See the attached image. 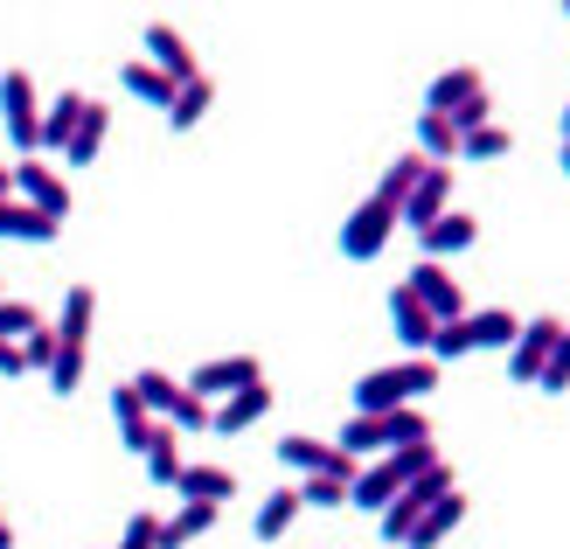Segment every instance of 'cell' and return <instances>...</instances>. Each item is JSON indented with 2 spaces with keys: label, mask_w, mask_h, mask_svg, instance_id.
I'll use <instances>...</instances> for the list:
<instances>
[{
  "label": "cell",
  "mask_w": 570,
  "mask_h": 549,
  "mask_svg": "<svg viewBox=\"0 0 570 549\" xmlns=\"http://www.w3.org/2000/svg\"><path fill=\"white\" fill-rule=\"evenodd\" d=\"M439 383V362H424V355H411V362H396V369H368L362 383H355V411H404V403H417L424 390Z\"/></svg>",
  "instance_id": "6da1fadb"
},
{
  "label": "cell",
  "mask_w": 570,
  "mask_h": 549,
  "mask_svg": "<svg viewBox=\"0 0 570 549\" xmlns=\"http://www.w3.org/2000/svg\"><path fill=\"white\" fill-rule=\"evenodd\" d=\"M0 126H8L14 154H42V105H36V77L28 70L0 77Z\"/></svg>",
  "instance_id": "7a4b0ae2"
},
{
  "label": "cell",
  "mask_w": 570,
  "mask_h": 549,
  "mask_svg": "<svg viewBox=\"0 0 570 549\" xmlns=\"http://www.w3.org/2000/svg\"><path fill=\"white\" fill-rule=\"evenodd\" d=\"M390 229H396V209L390 202H355V216L341 223V257H355V265H368V257H383V244H390Z\"/></svg>",
  "instance_id": "3957f363"
},
{
  "label": "cell",
  "mask_w": 570,
  "mask_h": 549,
  "mask_svg": "<svg viewBox=\"0 0 570 549\" xmlns=\"http://www.w3.org/2000/svg\"><path fill=\"white\" fill-rule=\"evenodd\" d=\"M404 285H411V300L432 313L439 327H445V321H466V293H460V278L439 272L432 257H424V265H411V278H404Z\"/></svg>",
  "instance_id": "277c9868"
},
{
  "label": "cell",
  "mask_w": 570,
  "mask_h": 549,
  "mask_svg": "<svg viewBox=\"0 0 570 549\" xmlns=\"http://www.w3.org/2000/svg\"><path fill=\"white\" fill-rule=\"evenodd\" d=\"M557 349H563V321L543 313V321H529L515 341H508V375H515V383H535V369H543Z\"/></svg>",
  "instance_id": "5b68a950"
},
{
  "label": "cell",
  "mask_w": 570,
  "mask_h": 549,
  "mask_svg": "<svg viewBox=\"0 0 570 549\" xmlns=\"http://www.w3.org/2000/svg\"><path fill=\"white\" fill-rule=\"evenodd\" d=\"M244 383H265V369L250 362V355H223V362H203L181 390H188V396H203V403H223V396H237Z\"/></svg>",
  "instance_id": "8992f818"
},
{
  "label": "cell",
  "mask_w": 570,
  "mask_h": 549,
  "mask_svg": "<svg viewBox=\"0 0 570 549\" xmlns=\"http://www.w3.org/2000/svg\"><path fill=\"white\" fill-rule=\"evenodd\" d=\"M445 209H452V167H424V175H417V188L404 195V209H396V223L424 237V229H432Z\"/></svg>",
  "instance_id": "52a82bcc"
},
{
  "label": "cell",
  "mask_w": 570,
  "mask_h": 549,
  "mask_svg": "<svg viewBox=\"0 0 570 549\" xmlns=\"http://www.w3.org/2000/svg\"><path fill=\"white\" fill-rule=\"evenodd\" d=\"M265 411H272V383H244L237 396L209 403V431H223V439H237V431L265 424Z\"/></svg>",
  "instance_id": "ba28073f"
},
{
  "label": "cell",
  "mask_w": 570,
  "mask_h": 549,
  "mask_svg": "<svg viewBox=\"0 0 570 549\" xmlns=\"http://www.w3.org/2000/svg\"><path fill=\"white\" fill-rule=\"evenodd\" d=\"M8 175H14V188H21L28 209H42V216H56V223L70 216V188H63V175H49L42 160H21V167H8Z\"/></svg>",
  "instance_id": "9c48e42d"
},
{
  "label": "cell",
  "mask_w": 570,
  "mask_h": 549,
  "mask_svg": "<svg viewBox=\"0 0 570 549\" xmlns=\"http://www.w3.org/2000/svg\"><path fill=\"white\" fill-rule=\"evenodd\" d=\"M139 63H154L167 84H188V77H203V63H195V49H188V42H181L167 21H154V28H147V56H139Z\"/></svg>",
  "instance_id": "30bf717a"
},
{
  "label": "cell",
  "mask_w": 570,
  "mask_h": 549,
  "mask_svg": "<svg viewBox=\"0 0 570 549\" xmlns=\"http://www.w3.org/2000/svg\"><path fill=\"white\" fill-rule=\"evenodd\" d=\"M460 522H466V494H460V487H452V494H439L432 508L417 514V522H411V536L396 542V549H439V542H445L452 529H460Z\"/></svg>",
  "instance_id": "8fae6325"
},
{
  "label": "cell",
  "mask_w": 570,
  "mask_h": 549,
  "mask_svg": "<svg viewBox=\"0 0 570 549\" xmlns=\"http://www.w3.org/2000/svg\"><path fill=\"white\" fill-rule=\"evenodd\" d=\"M390 327H396V341H404L411 355H424V349H432V327H439V321L411 300V285H390Z\"/></svg>",
  "instance_id": "7c38bea8"
},
{
  "label": "cell",
  "mask_w": 570,
  "mask_h": 549,
  "mask_svg": "<svg viewBox=\"0 0 570 549\" xmlns=\"http://www.w3.org/2000/svg\"><path fill=\"white\" fill-rule=\"evenodd\" d=\"M0 237H14V244H56V237H63V223L42 216V209H28L21 195H8V202H0Z\"/></svg>",
  "instance_id": "4fadbf2b"
},
{
  "label": "cell",
  "mask_w": 570,
  "mask_h": 549,
  "mask_svg": "<svg viewBox=\"0 0 570 549\" xmlns=\"http://www.w3.org/2000/svg\"><path fill=\"white\" fill-rule=\"evenodd\" d=\"M480 91H488V77H480L473 63L439 70V77H432V91H424V111H439V119H445V111H460V105H466V98H480Z\"/></svg>",
  "instance_id": "5bb4252c"
},
{
  "label": "cell",
  "mask_w": 570,
  "mask_h": 549,
  "mask_svg": "<svg viewBox=\"0 0 570 549\" xmlns=\"http://www.w3.org/2000/svg\"><path fill=\"white\" fill-rule=\"evenodd\" d=\"M473 237H480V223H473V216H460V209H445V216H439L432 229H424L417 244H424V257H432V265H439V257H460V251H466Z\"/></svg>",
  "instance_id": "9a60e30c"
},
{
  "label": "cell",
  "mask_w": 570,
  "mask_h": 549,
  "mask_svg": "<svg viewBox=\"0 0 570 549\" xmlns=\"http://www.w3.org/2000/svg\"><path fill=\"white\" fill-rule=\"evenodd\" d=\"M83 105H91L83 91H63V98H56V105L42 111V154H63L70 139H77V126H83Z\"/></svg>",
  "instance_id": "2e32d148"
},
{
  "label": "cell",
  "mask_w": 570,
  "mask_h": 549,
  "mask_svg": "<svg viewBox=\"0 0 570 549\" xmlns=\"http://www.w3.org/2000/svg\"><path fill=\"white\" fill-rule=\"evenodd\" d=\"M175 494H181V501H216V508H223V501L237 494V473H230V467H181V473H175Z\"/></svg>",
  "instance_id": "e0dca14e"
},
{
  "label": "cell",
  "mask_w": 570,
  "mask_h": 549,
  "mask_svg": "<svg viewBox=\"0 0 570 549\" xmlns=\"http://www.w3.org/2000/svg\"><path fill=\"white\" fill-rule=\"evenodd\" d=\"M209 105H216V84H209V70H203V77H188L181 91H175V105H167V126H175V133H195V126L209 119Z\"/></svg>",
  "instance_id": "ac0fdd59"
},
{
  "label": "cell",
  "mask_w": 570,
  "mask_h": 549,
  "mask_svg": "<svg viewBox=\"0 0 570 549\" xmlns=\"http://www.w3.org/2000/svg\"><path fill=\"white\" fill-rule=\"evenodd\" d=\"M139 459H147V480L154 487H175V473H181V431L154 418V439H147V452H139Z\"/></svg>",
  "instance_id": "d6986e66"
},
{
  "label": "cell",
  "mask_w": 570,
  "mask_h": 549,
  "mask_svg": "<svg viewBox=\"0 0 570 549\" xmlns=\"http://www.w3.org/2000/svg\"><path fill=\"white\" fill-rule=\"evenodd\" d=\"M91 321H98V293H91V285H70L63 313H56V341H77V349H83V341H91Z\"/></svg>",
  "instance_id": "ffe728a7"
},
{
  "label": "cell",
  "mask_w": 570,
  "mask_h": 549,
  "mask_svg": "<svg viewBox=\"0 0 570 549\" xmlns=\"http://www.w3.org/2000/svg\"><path fill=\"white\" fill-rule=\"evenodd\" d=\"M111 418H119V439H126V452H147V439H154V418L139 411L132 383H119V390H111Z\"/></svg>",
  "instance_id": "44dd1931"
},
{
  "label": "cell",
  "mask_w": 570,
  "mask_h": 549,
  "mask_svg": "<svg viewBox=\"0 0 570 549\" xmlns=\"http://www.w3.org/2000/svg\"><path fill=\"white\" fill-rule=\"evenodd\" d=\"M119 84H126V98L154 105V111H167V105H175V91H181V84H167L154 63H126V70H119Z\"/></svg>",
  "instance_id": "7402d4cb"
},
{
  "label": "cell",
  "mask_w": 570,
  "mask_h": 549,
  "mask_svg": "<svg viewBox=\"0 0 570 549\" xmlns=\"http://www.w3.org/2000/svg\"><path fill=\"white\" fill-rule=\"evenodd\" d=\"M390 494H396V473L383 467V459H368V467H362V473L348 480V508H362V514H376V508H383Z\"/></svg>",
  "instance_id": "603a6c76"
},
{
  "label": "cell",
  "mask_w": 570,
  "mask_h": 549,
  "mask_svg": "<svg viewBox=\"0 0 570 549\" xmlns=\"http://www.w3.org/2000/svg\"><path fill=\"white\" fill-rule=\"evenodd\" d=\"M293 522H299V494H293V487H272L265 508H258V522H250V536H258V542H278Z\"/></svg>",
  "instance_id": "cb8c5ba5"
},
{
  "label": "cell",
  "mask_w": 570,
  "mask_h": 549,
  "mask_svg": "<svg viewBox=\"0 0 570 549\" xmlns=\"http://www.w3.org/2000/svg\"><path fill=\"white\" fill-rule=\"evenodd\" d=\"M522 334V321L508 306H488V313H466V341L473 349H508V341Z\"/></svg>",
  "instance_id": "d4e9b609"
},
{
  "label": "cell",
  "mask_w": 570,
  "mask_h": 549,
  "mask_svg": "<svg viewBox=\"0 0 570 549\" xmlns=\"http://www.w3.org/2000/svg\"><path fill=\"white\" fill-rule=\"evenodd\" d=\"M424 167H432L424 154H396V160L383 167V182H376V202H390V209H404V195L417 188V175H424Z\"/></svg>",
  "instance_id": "484cf974"
},
{
  "label": "cell",
  "mask_w": 570,
  "mask_h": 549,
  "mask_svg": "<svg viewBox=\"0 0 570 549\" xmlns=\"http://www.w3.org/2000/svg\"><path fill=\"white\" fill-rule=\"evenodd\" d=\"M424 508H432V501H417L411 487H396V494L376 508V529H383V542H404V536H411V522H417Z\"/></svg>",
  "instance_id": "4316f807"
},
{
  "label": "cell",
  "mask_w": 570,
  "mask_h": 549,
  "mask_svg": "<svg viewBox=\"0 0 570 549\" xmlns=\"http://www.w3.org/2000/svg\"><path fill=\"white\" fill-rule=\"evenodd\" d=\"M132 396H139V411H147V418H167L181 403V383H175V375H160V369H139L132 375Z\"/></svg>",
  "instance_id": "83f0119b"
},
{
  "label": "cell",
  "mask_w": 570,
  "mask_h": 549,
  "mask_svg": "<svg viewBox=\"0 0 570 549\" xmlns=\"http://www.w3.org/2000/svg\"><path fill=\"white\" fill-rule=\"evenodd\" d=\"M417 154L432 167H452V154H460V133H452L439 111H417Z\"/></svg>",
  "instance_id": "f1b7e54d"
},
{
  "label": "cell",
  "mask_w": 570,
  "mask_h": 549,
  "mask_svg": "<svg viewBox=\"0 0 570 549\" xmlns=\"http://www.w3.org/2000/svg\"><path fill=\"white\" fill-rule=\"evenodd\" d=\"M105 133H111V111H105V105H83V126H77V139L63 147V160L91 167V160H98V147H105Z\"/></svg>",
  "instance_id": "f546056e"
},
{
  "label": "cell",
  "mask_w": 570,
  "mask_h": 549,
  "mask_svg": "<svg viewBox=\"0 0 570 549\" xmlns=\"http://www.w3.org/2000/svg\"><path fill=\"white\" fill-rule=\"evenodd\" d=\"M383 467L396 473V487H411L417 473H432V467H439V445H432V439H411V445H396V452H383Z\"/></svg>",
  "instance_id": "4dcf8cb0"
},
{
  "label": "cell",
  "mask_w": 570,
  "mask_h": 549,
  "mask_svg": "<svg viewBox=\"0 0 570 549\" xmlns=\"http://www.w3.org/2000/svg\"><path fill=\"white\" fill-rule=\"evenodd\" d=\"M42 383H49L56 396H77V390H83V349H77V341H56V362L42 369Z\"/></svg>",
  "instance_id": "1f68e13d"
},
{
  "label": "cell",
  "mask_w": 570,
  "mask_h": 549,
  "mask_svg": "<svg viewBox=\"0 0 570 549\" xmlns=\"http://www.w3.org/2000/svg\"><path fill=\"white\" fill-rule=\"evenodd\" d=\"M278 459H285L293 473H327L334 445H327V439H306V431H299V439H278Z\"/></svg>",
  "instance_id": "d6a6232c"
},
{
  "label": "cell",
  "mask_w": 570,
  "mask_h": 549,
  "mask_svg": "<svg viewBox=\"0 0 570 549\" xmlns=\"http://www.w3.org/2000/svg\"><path fill=\"white\" fill-rule=\"evenodd\" d=\"M501 154H515V133H508V126H480V133L460 139L452 160H501Z\"/></svg>",
  "instance_id": "836d02e7"
},
{
  "label": "cell",
  "mask_w": 570,
  "mask_h": 549,
  "mask_svg": "<svg viewBox=\"0 0 570 549\" xmlns=\"http://www.w3.org/2000/svg\"><path fill=\"white\" fill-rule=\"evenodd\" d=\"M460 355H473V341H466V321H445V327H432V349H424V362H460Z\"/></svg>",
  "instance_id": "e575fe53"
},
{
  "label": "cell",
  "mask_w": 570,
  "mask_h": 549,
  "mask_svg": "<svg viewBox=\"0 0 570 549\" xmlns=\"http://www.w3.org/2000/svg\"><path fill=\"white\" fill-rule=\"evenodd\" d=\"M293 494H299V508H348V487L327 480V473H306Z\"/></svg>",
  "instance_id": "d590c367"
},
{
  "label": "cell",
  "mask_w": 570,
  "mask_h": 549,
  "mask_svg": "<svg viewBox=\"0 0 570 549\" xmlns=\"http://www.w3.org/2000/svg\"><path fill=\"white\" fill-rule=\"evenodd\" d=\"M160 424H175V431H181V439H195V431H209V403L181 390V403H175V411H167Z\"/></svg>",
  "instance_id": "8d00e7d4"
},
{
  "label": "cell",
  "mask_w": 570,
  "mask_h": 549,
  "mask_svg": "<svg viewBox=\"0 0 570 549\" xmlns=\"http://www.w3.org/2000/svg\"><path fill=\"white\" fill-rule=\"evenodd\" d=\"M14 349H21V369H36V375H42V369L56 362V327H36V334H21Z\"/></svg>",
  "instance_id": "74e56055"
},
{
  "label": "cell",
  "mask_w": 570,
  "mask_h": 549,
  "mask_svg": "<svg viewBox=\"0 0 570 549\" xmlns=\"http://www.w3.org/2000/svg\"><path fill=\"white\" fill-rule=\"evenodd\" d=\"M36 327H42V313H36V306L0 300V341H21V334H36Z\"/></svg>",
  "instance_id": "f35d334b"
},
{
  "label": "cell",
  "mask_w": 570,
  "mask_h": 549,
  "mask_svg": "<svg viewBox=\"0 0 570 549\" xmlns=\"http://www.w3.org/2000/svg\"><path fill=\"white\" fill-rule=\"evenodd\" d=\"M488 111H494V98H488V91H480V98H466L460 111H445V126H452V133H460V139H466V133H480V126H488Z\"/></svg>",
  "instance_id": "ab89813d"
},
{
  "label": "cell",
  "mask_w": 570,
  "mask_h": 549,
  "mask_svg": "<svg viewBox=\"0 0 570 549\" xmlns=\"http://www.w3.org/2000/svg\"><path fill=\"white\" fill-rule=\"evenodd\" d=\"M535 390H543V396H563V390H570V355H563V349L535 369Z\"/></svg>",
  "instance_id": "60d3db41"
},
{
  "label": "cell",
  "mask_w": 570,
  "mask_h": 549,
  "mask_svg": "<svg viewBox=\"0 0 570 549\" xmlns=\"http://www.w3.org/2000/svg\"><path fill=\"white\" fill-rule=\"evenodd\" d=\"M452 487H460V480H452V467L439 459L432 473H417V480H411V494H417V501H439V494H452Z\"/></svg>",
  "instance_id": "b9f144b4"
},
{
  "label": "cell",
  "mask_w": 570,
  "mask_h": 549,
  "mask_svg": "<svg viewBox=\"0 0 570 549\" xmlns=\"http://www.w3.org/2000/svg\"><path fill=\"white\" fill-rule=\"evenodd\" d=\"M0 375H28V369H21V349H14V341H0Z\"/></svg>",
  "instance_id": "7bdbcfd3"
},
{
  "label": "cell",
  "mask_w": 570,
  "mask_h": 549,
  "mask_svg": "<svg viewBox=\"0 0 570 549\" xmlns=\"http://www.w3.org/2000/svg\"><path fill=\"white\" fill-rule=\"evenodd\" d=\"M14 195V175H8V167H0V202H8Z\"/></svg>",
  "instance_id": "ee69618b"
},
{
  "label": "cell",
  "mask_w": 570,
  "mask_h": 549,
  "mask_svg": "<svg viewBox=\"0 0 570 549\" xmlns=\"http://www.w3.org/2000/svg\"><path fill=\"white\" fill-rule=\"evenodd\" d=\"M0 549H14V529H8V522H0Z\"/></svg>",
  "instance_id": "f6af8a7d"
}]
</instances>
